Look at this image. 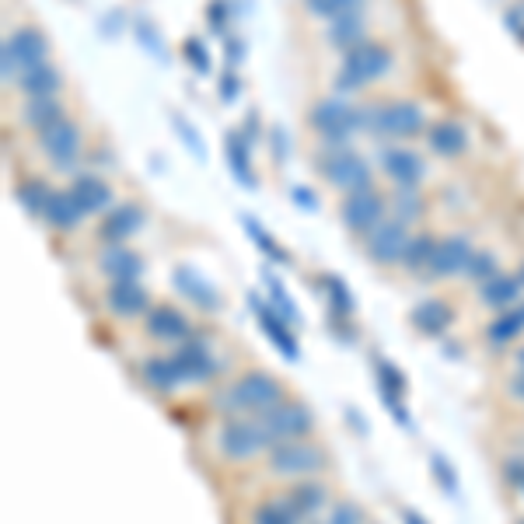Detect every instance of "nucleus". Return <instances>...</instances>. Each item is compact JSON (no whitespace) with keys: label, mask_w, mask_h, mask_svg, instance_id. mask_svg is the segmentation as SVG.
<instances>
[{"label":"nucleus","mask_w":524,"mask_h":524,"mask_svg":"<svg viewBox=\"0 0 524 524\" xmlns=\"http://www.w3.org/2000/svg\"><path fill=\"white\" fill-rule=\"evenodd\" d=\"M46 60H49V39L35 25H18L0 42V74H4V84H14L28 67H39Z\"/></svg>","instance_id":"11"},{"label":"nucleus","mask_w":524,"mask_h":524,"mask_svg":"<svg viewBox=\"0 0 524 524\" xmlns=\"http://www.w3.org/2000/svg\"><path fill=\"white\" fill-rule=\"evenodd\" d=\"M430 476L437 479V486H441L448 497H455V490H458V472H455V465L448 462V458L441 455V451H430Z\"/></svg>","instance_id":"44"},{"label":"nucleus","mask_w":524,"mask_h":524,"mask_svg":"<svg viewBox=\"0 0 524 524\" xmlns=\"http://www.w3.org/2000/svg\"><path fill=\"white\" fill-rule=\"evenodd\" d=\"M388 214H392V207H388V196L381 193L378 186L357 189V193H346L343 200H339V224H343L346 235H353L357 242H364Z\"/></svg>","instance_id":"15"},{"label":"nucleus","mask_w":524,"mask_h":524,"mask_svg":"<svg viewBox=\"0 0 524 524\" xmlns=\"http://www.w3.org/2000/svg\"><path fill=\"white\" fill-rule=\"evenodd\" d=\"M63 70L53 60L39 63V67H28L25 74L14 81V88L21 91V98H53L63 91Z\"/></svg>","instance_id":"32"},{"label":"nucleus","mask_w":524,"mask_h":524,"mask_svg":"<svg viewBox=\"0 0 524 524\" xmlns=\"http://www.w3.org/2000/svg\"><path fill=\"white\" fill-rule=\"evenodd\" d=\"M46 228L60 231V235H70V231L81 228L88 217L81 214V207L74 203V196H70V189H53L46 200V207H42V217H39Z\"/></svg>","instance_id":"31"},{"label":"nucleus","mask_w":524,"mask_h":524,"mask_svg":"<svg viewBox=\"0 0 524 524\" xmlns=\"http://www.w3.org/2000/svg\"><path fill=\"white\" fill-rule=\"evenodd\" d=\"M521 497H524V493H521Z\"/></svg>","instance_id":"60"},{"label":"nucleus","mask_w":524,"mask_h":524,"mask_svg":"<svg viewBox=\"0 0 524 524\" xmlns=\"http://www.w3.org/2000/svg\"><path fill=\"white\" fill-rule=\"evenodd\" d=\"M521 416H524V409H521Z\"/></svg>","instance_id":"59"},{"label":"nucleus","mask_w":524,"mask_h":524,"mask_svg":"<svg viewBox=\"0 0 524 524\" xmlns=\"http://www.w3.org/2000/svg\"><path fill=\"white\" fill-rule=\"evenodd\" d=\"M364 109V133L381 140H413L427 137L430 119L413 98H388V102L360 105Z\"/></svg>","instance_id":"5"},{"label":"nucleus","mask_w":524,"mask_h":524,"mask_svg":"<svg viewBox=\"0 0 524 524\" xmlns=\"http://www.w3.org/2000/svg\"><path fill=\"white\" fill-rule=\"evenodd\" d=\"M70 196H74V203L81 207L84 217H105L112 207H116V189L109 186V179H105L102 172H77L70 175Z\"/></svg>","instance_id":"25"},{"label":"nucleus","mask_w":524,"mask_h":524,"mask_svg":"<svg viewBox=\"0 0 524 524\" xmlns=\"http://www.w3.org/2000/svg\"><path fill=\"white\" fill-rule=\"evenodd\" d=\"M245 228L252 231V242L259 245L262 252H266V259L269 262H280V266H290V256H287V249H280V245L269 238V231H262L256 221H245Z\"/></svg>","instance_id":"46"},{"label":"nucleus","mask_w":524,"mask_h":524,"mask_svg":"<svg viewBox=\"0 0 524 524\" xmlns=\"http://www.w3.org/2000/svg\"><path fill=\"white\" fill-rule=\"evenodd\" d=\"M514 273H518V280H521V287H524V256L518 259V266H514Z\"/></svg>","instance_id":"54"},{"label":"nucleus","mask_w":524,"mask_h":524,"mask_svg":"<svg viewBox=\"0 0 524 524\" xmlns=\"http://www.w3.org/2000/svg\"><path fill=\"white\" fill-rule=\"evenodd\" d=\"M308 126L322 137V144H350L357 133H364V109L343 95H325L308 109Z\"/></svg>","instance_id":"7"},{"label":"nucleus","mask_w":524,"mask_h":524,"mask_svg":"<svg viewBox=\"0 0 524 524\" xmlns=\"http://www.w3.org/2000/svg\"><path fill=\"white\" fill-rule=\"evenodd\" d=\"M133 378L144 392H151L154 399H179L189 388L186 374H182L179 360L172 350H147L144 357L133 360Z\"/></svg>","instance_id":"13"},{"label":"nucleus","mask_w":524,"mask_h":524,"mask_svg":"<svg viewBox=\"0 0 524 524\" xmlns=\"http://www.w3.org/2000/svg\"><path fill=\"white\" fill-rule=\"evenodd\" d=\"M371 367H374V388H378V395L385 399L392 420L399 423L402 430H413V416H409L406 409L409 381L406 374H402V367L392 364L388 357H381V353H371Z\"/></svg>","instance_id":"19"},{"label":"nucleus","mask_w":524,"mask_h":524,"mask_svg":"<svg viewBox=\"0 0 524 524\" xmlns=\"http://www.w3.org/2000/svg\"><path fill=\"white\" fill-rule=\"evenodd\" d=\"M172 280H175V287H179V294L186 297L189 304H196V311H203V315H221L224 311L221 290H217L207 276L196 273L193 266H175Z\"/></svg>","instance_id":"28"},{"label":"nucleus","mask_w":524,"mask_h":524,"mask_svg":"<svg viewBox=\"0 0 524 524\" xmlns=\"http://www.w3.org/2000/svg\"><path fill=\"white\" fill-rule=\"evenodd\" d=\"M497 472H500V483H504L507 490L524 493V451H507V455H500Z\"/></svg>","instance_id":"43"},{"label":"nucleus","mask_w":524,"mask_h":524,"mask_svg":"<svg viewBox=\"0 0 524 524\" xmlns=\"http://www.w3.org/2000/svg\"><path fill=\"white\" fill-rule=\"evenodd\" d=\"M318 175L325 179V186H332L336 193H357V189H371L378 182L374 165L357 151L353 144H322V154L315 158Z\"/></svg>","instance_id":"6"},{"label":"nucleus","mask_w":524,"mask_h":524,"mask_svg":"<svg viewBox=\"0 0 524 524\" xmlns=\"http://www.w3.org/2000/svg\"><path fill=\"white\" fill-rule=\"evenodd\" d=\"M249 304H252V311H256V322H259V329L266 332L269 339H273V346H276V350H280L287 360H297V357H301V346H297L294 325H290L287 318H283L280 311L273 308V304H269V301H262L259 294H249Z\"/></svg>","instance_id":"29"},{"label":"nucleus","mask_w":524,"mask_h":524,"mask_svg":"<svg viewBox=\"0 0 524 524\" xmlns=\"http://www.w3.org/2000/svg\"><path fill=\"white\" fill-rule=\"evenodd\" d=\"M413 231L416 228H409L406 221H399V217L388 214L385 221H381L378 228H374L371 235L360 242V252H364V259L371 262L374 269H399L402 252H406Z\"/></svg>","instance_id":"16"},{"label":"nucleus","mask_w":524,"mask_h":524,"mask_svg":"<svg viewBox=\"0 0 524 524\" xmlns=\"http://www.w3.org/2000/svg\"><path fill=\"white\" fill-rule=\"evenodd\" d=\"M521 297H524V287H521V280H518L514 269H500L497 276H490V280H483L479 287H472V301H476L486 315L518 308Z\"/></svg>","instance_id":"27"},{"label":"nucleus","mask_w":524,"mask_h":524,"mask_svg":"<svg viewBox=\"0 0 524 524\" xmlns=\"http://www.w3.org/2000/svg\"><path fill=\"white\" fill-rule=\"evenodd\" d=\"M504 364H507V371H524V339H521L518 346H514L511 353H507Z\"/></svg>","instance_id":"50"},{"label":"nucleus","mask_w":524,"mask_h":524,"mask_svg":"<svg viewBox=\"0 0 524 524\" xmlns=\"http://www.w3.org/2000/svg\"><path fill=\"white\" fill-rule=\"evenodd\" d=\"M318 294L325 301V318H357V301H353L343 276L318 273Z\"/></svg>","instance_id":"34"},{"label":"nucleus","mask_w":524,"mask_h":524,"mask_svg":"<svg viewBox=\"0 0 524 524\" xmlns=\"http://www.w3.org/2000/svg\"><path fill=\"white\" fill-rule=\"evenodd\" d=\"M172 353H175V360H179L182 374H186L189 388H217L231 374L228 367L221 364V357H217L214 336H210L203 325L186 339V343L175 346Z\"/></svg>","instance_id":"8"},{"label":"nucleus","mask_w":524,"mask_h":524,"mask_svg":"<svg viewBox=\"0 0 524 524\" xmlns=\"http://www.w3.org/2000/svg\"><path fill=\"white\" fill-rule=\"evenodd\" d=\"M434 245H437L434 231H413V238H409V245H406V252H402V262L395 273L409 276V280H423V276H427V266H430V256H434Z\"/></svg>","instance_id":"35"},{"label":"nucleus","mask_w":524,"mask_h":524,"mask_svg":"<svg viewBox=\"0 0 524 524\" xmlns=\"http://www.w3.org/2000/svg\"><path fill=\"white\" fill-rule=\"evenodd\" d=\"M290 385L262 364L235 367L228 378L207 395L210 416H262L290 399Z\"/></svg>","instance_id":"1"},{"label":"nucleus","mask_w":524,"mask_h":524,"mask_svg":"<svg viewBox=\"0 0 524 524\" xmlns=\"http://www.w3.org/2000/svg\"><path fill=\"white\" fill-rule=\"evenodd\" d=\"M35 144H39L42 158L56 168V172L77 175L84 161V130L74 116L60 119V123L46 126L42 133H35Z\"/></svg>","instance_id":"14"},{"label":"nucleus","mask_w":524,"mask_h":524,"mask_svg":"<svg viewBox=\"0 0 524 524\" xmlns=\"http://www.w3.org/2000/svg\"><path fill=\"white\" fill-rule=\"evenodd\" d=\"M207 21L214 28H224V21H228V4H224V0H214V7H207Z\"/></svg>","instance_id":"49"},{"label":"nucleus","mask_w":524,"mask_h":524,"mask_svg":"<svg viewBox=\"0 0 524 524\" xmlns=\"http://www.w3.org/2000/svg\"><path fill=\"white\" fill-rule=\"evenodd\" d=\"M221 91H224V102H231V98H235V77H224V84H221Z\"/></svg>","instance_id":"53"},{"label":"nucleus","mask_w":524,"mask_h":524,"mask_svg":"<svg viewBox=\"0 0 524 524\" xmlns=\"http://www.w3.org/2000/svg\"><path fill=\"white\" fill-rule=\"evenodd\" d=\"M154 301L158 297L144 280H112L102 283V290H98V304H102L105 318L116 325H140Z\"/></svg>","instance_id":"12"},{"label":"nucleus","mask_w":524,"mask_h":524,"mask_svg":"<svg viewBox=\"0 0 524 524\" xmlns=\"http://www.w3.org/2000/svg\"><path fill=\"white\" fill-rule=\"evenodd\" d=\"M95 276H102V283L112 280H144L147 262L137 249L130 245H98L95 259H91Z\"/></svg>","instance_id":"24"},{"label":"nucleus","mask_w":524,"mask_h":524,"mask_svg":"<svg viewBox=\"0 0 524 524\" xmlns=\"http://www.w3.org/2000/svg\"><path fill=\"white\" fill-rule=\"evenodd\" d=\"M521 311H524V297H521Z\"/></svg>","instance_id":"57"},{"label":"nucleus","mask_w":524,"mask_h":524,"mask_svg":"<svg viewBox=\"0 0 524 524\" xmlns=\"http://www.w3.org/2000/svg\"><path fill=\"white\" fill-rule=\"evenodd\" d=\"M49 193H53V186H49L46 179H39V175L21 179L18 186H14V196H18V203L25 207L28 217H42V207H46Z\"/></svg>","instance_id":"39"},{"label":"nucleus","mask_w":524,"mask_h":524,"mask_svg":"<svg viewBox=\"0 0 524 524\" xmlns=\"http://www.w3.org/2000/svg\"><path fill=\"white\" fill-rule=\"evenodd\" d=\"M203 441L210 462L228 472H252L269 451L256 416H210Z\"/></svg>","instance_id":"2"},{"label":"nucleus","mask_w":524,"mask_h":524,"mask_svg":"<svg viewBox=\"0 0 524 524\" xmlns=\"http://www.w3.org/2000/svg\"><path fill=\"white\" fill-rule=\"evenodd\" d=\"M364 39H367V14H346V18H336L325 25V42L332 49H343V53Z\"/></svg>","instance_id":"36"},{"label":"nucleus","mask_w":524,"mask_h":524,"mask_svg":"<svg viewBox=\"0 0 524 524\" xmlns=\"http://www.w3.org/2000/svg\"><path fill=\"white\" fill-rule=\"evenodd\" d=\"M308 524H325V521H308Z\"/></svg>","instance_id":"56"},{"label":"nucleus","mask_w":524,"mask_h":524,"mask_svg":"<svg viewBox=\"0 0 524 524\" xmlns=\"http://www.w3.org/2000/svg\"><path fill=\"white\" fill-rule=\"evenodd\" d=\"M147 224V210L137 200L116 203L105 217H98L95 224V242L98 245H130L140 235V228Z\"/></svg>","instance_id":"23"},{"label":"nucleus","mask_w":524,"mask_h":524,"mask_svg":"<svg viewBox=\"0 0 524 524\" xmlns=\"http://www.w3.org/2000/svg\"><path fill=\"white\" fill-rule=\"evenodd\" d=\"M472 252H476V242H472L469 231H448V235H441L437 238V245H434V256H430V266H427L423 283L462 280Z\"/></svg>","instance_id":"17"},{"label":"nucleus","mask_w":524,"mask_h":524,"mask_svg":"<svg viewBox=\"0 0 524 524\" xmlns=\"http://www.w3.org/2000/svg\"><path fill=\"white\" fill-rule=\"evenodd\" d=\"M304 11L318 21H336V18H346V14H364L367 11V0H301Z\"/></svg>","instance_id":"38"},{"label":"nucleus","mask_w":524,"mask_h":524,"mask_svg":"<svg viewBox=\"0 0 524 524\" xmlns=\"http://www.w3.org/2000/svg\"><path fill=\"white\" fill-rule=\"evenodd\" d=\"M245 524H308L301 514V507L290 500V493L283 486H269V490L256 493L249 504L242 507Z\"/></svg>","instance_id":"20"},{"label":"nucleus","mask_w":524,"mask_h":524,"mask_svg":"<svg viewBox=\"0 0 524 524\" xmlns=\"http://www.w3.org/2000/svg\"><path fill=\"white\" fill-rule=\"evenodd\" d=\"M294 200H301L304 210H315V193H311V189H301V186H297V189H294Z\"/></svg>","instance_id":"52"},{"label":"nucleus","mask_w":524,"mask_h":524,"mask_svg":"<svg viewBox=\"0 0 524 524\" xmlns=\"http://www.w3.org/2000/svg\"><path fill=\"white\" fill-rule=\"evenodd\" d=\"M388 207H392V217L406 221L409 228H416L430 210L423 189H392V193H388Z\"/></svg>","instance_id":"37"},{"label":"nucleus","mask_w":524,"mask_h":524,"mask_svg":"<svg viewBox=\"0 0 524 524\" xmlns=\"http://www.w3.org/2000/svg\"><path fill=\"white\" fill-rule=\"evenodd\" d=\"M423 140H427V151L441 161H458L469 154V133L458 119H434Z\"/></svg>","instance_id":"30"},{"label":"nucleus","mask_w":524,"mask_h":524,"mask_svg":"<svg viewBox=\"0 0 524 524\" xmlns=\"http://www.w3.org/2000/svg\"><path fill=\"white\" fill-rule=\"evenodd\" d=\"M67 102H63L60 95L53 98H21V109H18V119L25 130L32 133H42L46 126L60 123V119H67Z\"/></svg>","instance_id":"33"},{"label":"nucleus","mask_w":524,"mask_h":524,"mask_svg":"<svg viewBox=\"0 0 524 524\" xmlns=\"http://www.w3.org/2000/svg\"><path fill=\"white\" fill-rule=\"evenodd\" d=\"M182 53H186L189 60H193V67L200 70V74H207V70H210V56L203 53V46H200L196 39H189L186 46H182Z\"/></svg>","instance_id":"48"},{"label":"nucleus","mask_w":524,"mask_h":524,"mask_svg":"<svg viewBox=\"0 0 524 524\" xmlns=\"http://www.w3.org/2000/svg\"><path fill=\"white\" fill-rule=\"evenodd\" d=\"M262 437H266V448L273 444H287V441H308V437H318V416L301 395H290L287 402H280L276 409L256 416Z\"/></svg>","instance_id":"9"},{"label":"nucleus","mask_w":524,"mask_h":524,"mask_svg":"<svg viewBox=\"0 0 524 524\" xmlns=\"http://www.w3.org/2000/svg\"><path fill=\"white\" fill-rule=\"evenodd\" d=\"M399 518H402V524H427V518H423V514L416 511V507H402Z\"/></svg>","instance_id":"51"},{"label":"nucleus","mask_w":524,"mask_h":524,"mask_svg":"<svg viewBox=\"0 0 524 524\" xmlns=\"http://www.w3.org/2000/svg\"><path fill=\"white\" fill-rule=\"evenodd\" d=\"M500 252H493V249H476L472 252V259H469V266H465V273H462V280H465V287H479L483 280H490V276H497L500 273Z\"/></svg>","instance_id":"40"},{"label":"nucleus","mask_w":524,"mask_h":524,"mask_svg":"<svg viewBox=\"0 0 524 524\" xmlns=\"http://www.w3.org/2000/svg\"><path fill=\"white\" fill-rule=\"evenodd\" d=\"M322 521L325 524H371L374 518L357 497H343V493H339L336 504L329 507V514H325Z\"/></svg>","instance_id":"41"},{"label":"nucleus","mask_w":524,"mask_h":524,"mask_svg":"<svg viewBox=\"0 0 524 524\" xmlns=\"http://www.w3.org/2000/svg\"><path fill=\"white\" fill-rule=\"evenodd\" d=\"M514 524H524V514H521V518H514Z\"/></svg>","instance_id":"55"},{"label":"nucleus","mask_w":524,"mask_h":524,"mask_svg":"<svg viewBox=\"0 0 524 524\" xmlns=\"http://www.w3.org/2000/svg\"><path fill=\"white\" fill-rule=\"evenodd\" d=\"M283 490L290 493L301 514L308 521H322L329 514V507L336 504L339 490H336V479L332 476H311V479H297V483H287Z\"/></svg>","instance_id":"26"},{"label":"nucleus","mask_w":524,"mask_h":524,"mask_svg":"<svg viewBox=\"0 0 524 524\" xmlns=\"http://www.w3.org/2000/svg\"><path fill=\"white\" fill-rule=\"evenodd\" d=\"M228 161H231V168L242 175L245 186H256V179H252V168H249V151H245V140L238 137V133H231V137H228Z\"/></svg>","instance_id":"45"},{"label":"nucleus","mask_w":524,"mask_h":524,"mask_svg":"<svg viewBox=\"0 0 524 524\" xmlns=\"http://www.w3.org/2000/svg\"><path fill=\"white\" fill-rule=\"evenodd\" d=\"M500 399L511 409H524V371H507L500 381Z\"/></svg>","instance_id":"47"},{"label":"nucleus","mask_w":524,"mask_h":524,"mask_svg":"<svg viewBox=\"0 0 524 524\" xmlns=\"http://www.w3.org/2000/svg\"><path fill=\"white\" fill-rule=\"evenodd\" d=\"M336 472V455L322 437H308V441H287L273 444L262 455V462L252 469V476H259L269 486H287L297 479L311 476H332Z\"/></svg>","instance_id":"3"},{"label":"nucleus","mask_w":524,"mask_h":524,"mask_svg":"<svg viewBox=\"0 0 524 524\" xmlns=\"http://www.w3.org/2000/svg\"><path fill=\"white\" fill-rule=\"evenodd\" d=\"M524 339V311L521 304L518 308H507V311H497L490 315L483 325H479V346H483L490 357H500L507 360V353L514 350Z\"/></svg>","instance_id":"22"},{"label":"nucleus","mask_w":524,"mask_h":524,"mask_svg":"<svg viewBox=\"0 0 524 524\" xmlns=\"http://www.w3.org/2000/svg\"><path fill=\"white\" fill-rule=\"evenodd\" d=\"M392 70H395V49L381 39H364L343 53V63H339L332 88H336V95H343V98L357 95V91L385 81Z\"/></svg>","instance_id":"4"},{"label":"nucleus","mask_w":524,"mask_h":524,"mask_svg":"<svg viewBox=\"0 0 524 524\" xmlns=\"http://www.w3.org/2000/svg\"><path fill=\"white\" fill-rule=\"evenodd\" d=\"M371 524H381V521H371Z\"/></svg>","instance_id":"58"},{"label":"nucleus","mask_w":524,"mask_h":524,"mask_svg":"<svg viewBox=\"0 0 524 524\" xmlns=\"http://www.w3.org/2000/svg\"><path fill=\"white\" fill-rule=\"evenodd\" d=\"M262 283H266V290H269V304H273V308L280 311V315L287 318L290 325L301 322V311H297V304L287 297V287H283L280 276H273L269 269H262Z\"/></svg>","instance_id":"42"},{"label":"nucleus","mask_w":524,"mask_h":524,"mask_svg":"<svg viewBox=\"0 0 524 524\" xmlns=\"http://www.w3.org/2000/svg\"><path fill=\"white\" fill-rule=\"evenodd\" d=\"M406 322L420 339H444L451 329H455L458 311L444 294H430V297H420V301L409 308Z\"/></svg>","instance_id":"21"},{"label":"nucleus","mask_w":524,"mask_h":524,"mask_svg":"<svg viewBox=\"0 0 524 524\" xmlns=\"http://www.w3.org/2000/svg\"><path fill=\"white\" fill-rule=\"evenodd\" d=\"M378 172L392 182V189H423L427 186V158L406 144H385L378 151Z\"/></svg>","instance_id":"18"},{"label":"nucleus","mask_w":524,"mask_h":524,"mask_svg":"<svg viewBox=\"0 0 524 524\" xmlns=\"http://www.w3.org/2000/svg\"><path fill=\"white\" fill-rule=\"evenodd\" d=\"M137 329H140V336H144L147 343L165 346V350H175V346L186 343V339L193 336L196 329H200V322L189 315V308L168 301V297H158Z\"/></svg>","instance_id":"10"}]
</instances>
